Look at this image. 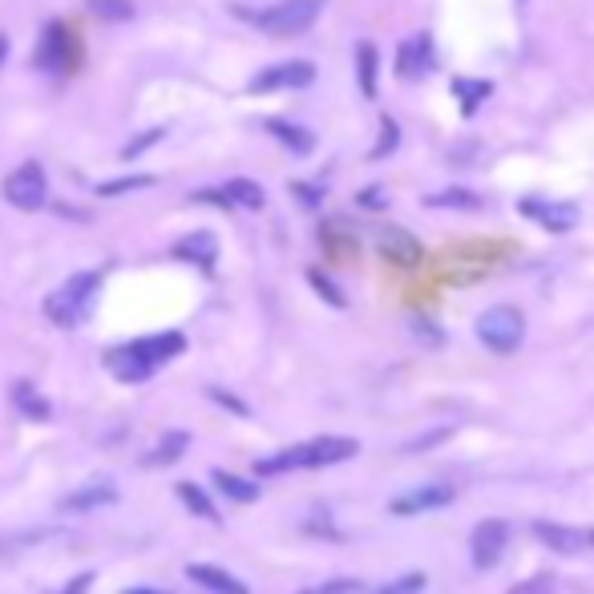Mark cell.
Wrapping results in <instances>:
<instances>
[{"instance_id": "41", "label": "cell", "mask_w": 594, "mask_h": 594, "mask_svg": "<svg viewBox=\"0 0 594 594\" xmlns=\"http://www.w3.org/2000/svg\"><path fill=\"white\" fill-rule=\"evenodd\" d=\"M582 538H586V546H594V530H586V534H582Z\"/></svg>"}, {"instance_id": "30", "label": "cell", "mask_w": 594, "mask_h": 594, "mask_svg": "<svg viewBox=\"0 0 594 594\" xmlns=\"http://www.w3.org/2000/svg\"><path fill=\"white\" fill-rule=\"evenodd\" d=\"M308 283H312V287L324 295V300H328L332 308H344V291H340V287H336V283H332L324 271H308Z\"/></svg>"}, {"instance_id": "5", "label": "cell", "mask_w": 594, "mask_h": 594, "mask_svg": "<svg viewBox=\"0 0 594 594\" xmlns=\"http://www.w3.org/2000/svg\"><path fill=\"white\" fill-rule=\"evenodd\" d=\"M526 336V316L510 304H498V308H485L481 320H477V340L489 348V352H498V356H510L518 352Z\"/></svg>"}, {"instance_id": "28", "label": "cell", "mask_w": 594, "mask_h": 594, "mask_svg": "<svg viewBox=\"0 0 594 594\" xmlns=\"http://www.w3.org/2000/svg\"><path fill=\"white\" fill-rule=\"evenodd\" d=\"M421 590H425V574L413 570V574H401V578H392V582L376 586L372 594H421Z\"/></svg>"}, {"instance_id": "10", "label": "cell", "mask_w": 594, "mask_h": 594, "mask_svg": "<svg viewBox=\"0 0 594 594\" xmlns=\"http://www.w3.org/2000/svg\"><path fill=\"white\" fill-rule=\"evenodd\" d=\"M316 81V65L312 61H283L263 69L259 77H251V93H271V89H304Z\"/></svg>"}, {"instance_id": "2", "label": "cell", "mask_w": 594, "mask_h": 594, "mask_svg": "<svg viewBox=\"0 0 594 594\" xmlns=\"http://www.w3.org/2000/svg\"><path fill=\"white\" fill-rule=\"evenodd\" d=\"M356 453H360V441H352V437H312V441H300V445H291L283 453L259 457L255 473L275 477V473H295V469H324V465L348 461Z\"/></svg>"}, {"instance_id": "31", "label": "cell", "mask_w": 594, "mask_h": 594, "mask_svg": "<svg viewBox=\"0 0 594 594\" xmlns=\"http://www.w3.org/2000/svg\"><path fill=\"white\" fill-rule=\"evenodd\" d=\"M211 401H219L227 413H235V417H251V409L239 401V396H231L227 388H211Z\"/></svg>"}, {"instance_id": "14", "label": "cell", "mask_w": 594, "mask_h": 594, "mask_svg": "<svg viewBox=\"0 0 594 594\" xmlns=\"http://www.w3.org/2000/svg\"><path fill=\"white\" fill-rule=\"evenodd\" d=\"M429 69H433V41H429V33H417V37H409L401 49H396V73H401V81H421Z\"/></svg>"}, {"instance_id": "3", "label": "cell", "mask_w": 594, "mask_h": 594, "mask_svg": "<svg viewBox=\"0 0 594 594\" xmlns=\"http://www.w3.org/2000/svg\"><path fill=\"white\" fill-rule=\"evenodd\" d=\"M97 291H102V271H77L57 291L45 295V316L57 328H81L93 316Z\"/></svg>"}, {"instance_id": "27", "label": "cell", "mask_w": 594, "mask_h": 594, "mask_svg": "<svg viewBox=\"0 0 594 594\" xmlns=\"http://www.w3.org/2000/svg\"><path fill=\"white\" fill-rule=\"evenodd\" d=\"M89 9L102 21H130L134 17V0H89Z\"/></svg>"}, {"instance_id": "38", "label": "cell", "mask_w": 594, "mask_h": 594, "mask_svg": "<svg viewBox=\"0 0 594 594\" xmlns=\"http://www.w3.org/2000/svg\"><path fill=\"white\" fill-rule=\"evenodd\" d=\"M360 207H364V211H380V207H384V190H380V186H364V190H360Z\"/></svg>"}, {"instance_id": "25", "label": "cell", "mask_w": 594, "mask_h": 594, "mask_svg": "<svg viewBox=\"0 0 594 594\" xmlns=\"http://www.w3.org/2000/svg\"><path fill=\"white\" fill-rule=\"evenodd\" d=\"M425 207H449V211H477L481 198L469 194V190H441V194H429Z\"/></svg>"}, {"instance_id": "16", "label": "cell", "mask_w": 594, "mask_h": 594, "mask_svg": "<svg viewBox=\"0 0 594 594\" xmlns=\"http://www.w3.org/2000/svg\"><path fill=\"white\" fill-rule=\"evenodd\" d=\"M174 259H186V263H198L203 271H211L219 259V239L211 231H194V235L174 243Z\"/></svg>"}, {"instance_id": "40", "label": "cell", "mask_w": 594, "mask_h": 594, "mask_svg": "<svg viewBox=\"0 0 594 594\" xmlns=\"http://www.w3.org/2000/svg\"><path fill=\"white\" fill-rule=\"evenodd\" d=\"M5 57H9V41H5V37H0V61H5Z\"/></svg>"}, {"instance_id": "8", "label": "cell", "mask_w": 594, "mask_h": 594, "mask_svg": "<svg viewBox=\"0 0 594 594\" xmlns=\"http://www.w3.org/2000/svg\"><path fill=\"white\" fill-rule=\"evenodd\" d=\"M453 485H445V481H429V485H417V489H409V493H396V498L388 502V510L396 514V518H413V514H429V510H445L449 502H453Z\"/></svg>"}, {"instance_id": "26", "label": "cell", "mask_w": 594, "mask_h": 594, "mask_svg": "<svg viewBox=\"0 0 594 594\" xmlns=\"http://www.w3.org/2000/svg\"><path fill=\"white\" fill-rule=\"evenodd\" d=\"M453 93L461 97V114H473L481 106V97L489 93V81H465V77H457L453 81Z\"/></svg>"}, {"instance_id": "37", "label": "cell", "mask_w": 594, "mask_h": 594, "mask_svg": "<svg viewBox=\"0 0 594 594\" xmlns=\"http://www.w3.org/2000/svg\"><path fill=\"white\" fill-rule=\"evenodd\" d=\"M291 194H300L304 207H320V186H308V182H291Z\"/></svg>"}, {"instance_id": "20", "label": "cell", "mask_w": 594, "mask_h": 594, "mask_svg": "<svg viewBox=\"0 0 594 594\" xmlns=\"http://www.w3.org/2000/svg\"><path fill=\"white\" fill-rule=\"evenodd\" d=\"M13 405H17L21 417H29V421H49V417H53L49 401H45V396H41L29 380H17V384H13Z\"/></svg>"}, {"instance_id": "23", "label": "cell", "mask_w": 594, "mask_h": 594, "mask_svg": "<svg viewBox=\"0 0 594 594\" xmlns=\"http://www.w3.org/2000/svg\"><path fill=\"white\" fill-rule=\"evenodd\" d=\"M356 77H360V93L376 97V45L368 41L356 45Z\"/></svg>"}, {"instance_id": "4", "label": "cell", "mask_w": 594, "mask_h": 594, "mask_svg": "<svg viewBox=\"0 0 594 594\" xmlns=\"http://www.w3.org/2000/svg\"><path fill=\"white\" fill-rule=\"evenodd\" d=\"M320 13H324V0H279V5H271L267 13H255L251 21L271 37H300L320 21Z\"/></svg>"}, {"instance_id": "12", "label": "cell", "mask_w": 594, "mask_h": 594, "mask_svg": "<svg viewBox=\"0 0 594 594\" xmlns=\"http://www.w3.org/2000/svg\"><path fill=\"white\" fill-rule=\"evenodd\" d=\"M73 33L65 29V25H49L45 29V41H41V49L33 53V65H41V69H53V73H65V69H73Z\"/></svg>"}, {"instance_id": "11", "label": "cell", "mask_w": 594, "mask_h": 594, "mask_svg": "<svg viewBox=\"0 0 594 594\" xmlns=\"http://www.w3.org/2000/svg\"><path fill=\"white\" fill-rule=\"evenodd\" d=\"M118 502V485L110 477H97L73 493H65V498L57 502L61 514H89V510H102V506H114Z\"/></svg>"}, {"instance_id": "36", "label": "cell", "mask_w": 594, "mask_h": 594, "mask_svg": "<svg viewBox=\"0 0 594 594\" xmlns=\"http://www.w3.org/2000/svg\"><path fill=\"white\" fill-rule=\"evenodd\" d=\"M396 142H401V134H396V122H392V118H384V142L372 150V158H384V154H388Z\"/></svg>"}, {"instance_id": "22", "label": "cell", "mask_w": 594, "mask_h": 594, "mask_svg": "<svg viewBox=\"0 0 594 594\" xmlns=\"http://www.w3.org/2000/svg\"><path fill=\"white\" fill-rule=\"evenodd\" d=\"M223 194H227V203H235V207H247V211H263V203H267L263 186H259V182H251V178H231Z\"/></svg>"}, {"instance_id": "32", "label": "cell", "mask_w": 594, "mask_h": 594, "mask_svg": "<svg viewBox=\"0 0 594 594\" xmlns=\"http://www.w3.org/2000/svg\"><path fill=\"white\" fill-rule=\"evenodd\" d=\"M154 178H118V182H102L97 186V194L110 198V194H122V190H138V186H150Z\"/></svg>"}, {"instance_id": "15", "label": "cell", "mask_w": 594, "mask_h": 594, "mask_svg": "<svg viewBox=\"0 0 594 594\" xmlns=\"http://www.w3.org/2000/svg\"><path fill=\"white\" fill-rule=\"evenodd\" d=\"M186 578H190L194 586L211 590V594H251L247 582H239L231 570H223V566H215V562H190V566H186Z\"/></svg>"}, {"instance_id": "17", "label": "cell", "mask_w": 594, "mask_h": 594, "mask_svg": "<svg viewBox=\"0 0 594 594\" xmlns=\"http://www.w3.org/2000/svg\"><path fill=\"white\" fill-rule=\"evenodd\" d=\"M534 538L542 542V546H550L554 554H578L582 546H586V538L578 534V530H570V526H562V522H534Z\"/></svg>"}, {"instance_id": "29", "label": "cell", "mask_w": 594, "mask_h": 594, "mask_svg": "<svg viewBox=\"0 0 594 594\" xmlns=\"http://www.w3.org/2000/svg\"><path fill=\"white\" fill-rule=\"evenodd\" d=\"M360 578H328V582H316V586H304L295 594H360Z\"/></svg>"}, {"instance_id": "18", "label": "cell", "mask_w": 594, "mask_h": 594, "mask_svg": "<svg viewBox=\"0 0 594 594\" xmlns=\"http://www.w3.org/2000/svg\"><path fill=\"white\" fill-rule=\"evenodd\" d=\"M174 493H178V502H182V506L194 514V518H207V522H215V526L223 522L219 506L211 502V493H207V489H198L194 481H178V485H174Z\"/></svg>"}, {"instance_id": "34", "label": "cell", "mask_w": 594, "mask_h": 594, "mask_svg": "<svg viewBox=\"0 0 594 594\" xmlns=\"http://www.w3.org/2000/svg\"><path fill=\"white\" fill-rule=\"evenodd\" d=\"M162 134H166V130H150V134H146V138H138V142H130V146H126V150H122V158H138V154H142V150H150V146H154V142H162Z\"/></svg>"}, {"instance_id": "24", "label": "cell", "mask_w": 594, "mask_h": 594, "mask_svg": "<svg viewBox=\"0 0 594 594\" xmlns=\"http://www.w3.org/2000/svg\"><path fill=\"white\" fill-rule=\"evenodd\" d=\"M267 130L283 142V146H291L295 154H308L312 146H316V138L308 134V130H300V126H291V122H267Z\"/></svg>"}, {"instance_id": "19", "label": "cell", "mask_w": 594, "mask_h": 594, "mask_svg": "<svg viewBox=\"0 0 594 594\" xmlns=\"http://www.w3.org/2000/svg\"><path fill=\"white\" fill-rule=\"evenodd\" d=\"M186 441H190V433H182V429H174V433H162L158 437V445L142 457V465L146 469H158V465H174L182 453H186Z\"/></svg>"}, {"instance_id": "9", "label": "cell", "mask_w": 594, "mask_h": 594, "mask_svg": "<svg viewBox=\"0 0 594 594\" xmlns=\"http://www.w3.org/2000/svg\"><path fill=\"white\" fill-rule=\"evenodd\" d=\"M518 211L534 223H542L550 235H566L578 223V207L574 203H558V198H522Z\"/></svg>"}, {"instance_id": "35", "label": "cell", "mask_w": 594, "mask_h": 594, "mask_svg": "<svg viewBox=\"0 0 594 594\" xmlns=\"http://www.w3.org/2000/svg\"><path fill=\"white\" fill-rule=\"evenodd\" d=\"M89 586H93V570H81L77 578H69V582H65L61 590H53V594H85Z\"/></svg>"}, {"instance_id": "6", "label": "cell", "mask_w": 594, "mask_h": 594, "mask_svg": "<svg viewBox=\"0 0 594 594\" xmlns=\"http://www.w3.org/2000/svg\"><path fill=\"white\" fill-rule=\"evenodd\" d=\"M5 203L17 211H41L49 203V178L37 162H25L5 178Z\"/></svg>"}, {"instance_id": "1", "label": "cell", "mask_w": 594, "mask_h": 594, "mask_svg": "<svg viewBox=\"0 0 594 594\" xmlns=\"http://www.w3.org/2000/svg\"><path fill=\"white\" fill-rule=\"evenodd\" d=\"M186 348V336L182 332H158V336H142V340H130V344H118L106 352V368L126 380V384H142L150 380L166 360L182 356Z\"/></svg>"}, {"instance_id": "39", "label": "cell", "mask_w": 594, "mask_h": 594, "mask_svg": "<svg viewBox=\"0 0 594 594\" xmlns=\"http://www.w3.org/2000/svg\"><path fill=\"white\" fill-rule=\"evenodd\" d=\"M118 594H174V590H158V586H126Z\"/></svg>"}, {"instance_id": "33", "label": "cell", "mask_w": 594, "mask_h": 594, "mask_svg": "<svg viewBox=\"0 0 594 594\" xmlns=\"http://www.w3.org/2000/svg\"><path fill=\"white\" fill-rule=\"evenodd\" d=\"M550 590H554V578H550V574H542V578H530V582L514 586L510 594H550Z\"/></svg>"}, {"instance_id": "13", "label": "cell", "mask_w": 594, "mask_h": 594, "mask_svg": "<svg viewBox=\"0 0 594 594\" xmlns=\"http://www.w3.org/2000/svg\"><path fill=\"white\" fill-rule=\"evenodd\" d=\"M376 251L388 259V263H396V267H417L421 263V243L409 235V231H401V227H380L376 231Z\"/></svg>"}, {"instance_id": "7", "label": "cell", "mask_w": 594, "mask_h": 594, "mask_svg": "<svg viewBox=\"0 0 594 594\" xmlns=\"http://www.w3.org/2000/svg\"><path fill=\"white\" fill-rule=\"evenodd\" d=\"M506 546H510V526L502 518H485L469 534V554H473V566L477 570H493V566H498V558L506 554Z\"/></svg>"}, {"instance_id": "21", "label": "cell", "mask_w": 594, "mask_h": 594, "mask_svg": "<svg viewBox=\"0 0 594 594\" xmlns=\"http://www.w3.org/2000/svg\"><path fill=\"white\" fill-rule=\"evenodd\" d=\"M215 489L223 493V498L239 502V506H251V502L259 498V485H255V481L235 477V473H227V469H215Z\"/></svg>"}]
</instances>
